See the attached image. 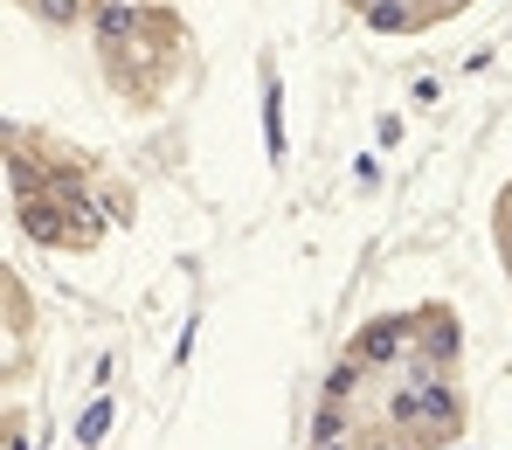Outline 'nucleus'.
<instances>
[{
	"instance_id": "3",
	"label": "nucleus",
	"mask_w": 512,
	"mask_h": 450,
	"mask_svg": "<svg viewBox=\"0 0 512 450\" xmlns=\"http://www.w3.org/2000/svg\"><path fill=\"white\" fill-rule=\"evenodd\" d=\"M132 21H139V14H132V0H104L97 35H104V42H125V35H132Z\"/></svg>"
},
{
	"instance_id": "6",
	"label": "nucleus",
	"mask_w": 512,
	"mask_h": 450,
	"mask_svg": "<svg viewBox=\"0 0 512 450\" xmlns=\"http://www.w3.org/2000/svg\"><path fill=\"white\" fill-rule=\"evenodd\" d=\"M367 21H374V28H381V35H395V28H402V21H409V14H402V7H395V0H381V7H367Z\"/></svg>"
},
{
	"instance_id": "10",
	"label": "nucleus",
	"mask_w": 512,
	"mask_h": 450,
	"mask_svg": "<svg viewBox=\"0 0 512 450\" xmlns=\"http://www.w3.org/2000/svg\"><path fill=\"white\" fill-rule=\"evenodd\" d=\"M367 7H381V0H367Z\"/></svg>"
},
{
	"instance_id": "5",
	"label": "nucleus",
	"mask_w": 512,
	"mask_h": 450,
	"mask_svg": "<svg viewBox=\"0 0 512 450\" xmlns=\"http://www.w3.org/2000/svg\"><path fill=\"white\" fill-rule=\"evenodd\" d=\"M104 430H111V402H97V409H90L84 423H77V444H97Z\"/></svg>"
},
{
	"instance_id": "8",
	"label": "nucleus",
	"mask_w": 512,
	"mask_h": 450,
	"mask_svg": "<svg viewBox=\"0 0 512 450\" xmlns=\"http://www.w3.org/2000/svg\"><path fill=\"white\" fill-rule=\"evenodd\" d=\"M42 21H77V0H35Z\"/></svg>"
},
{
	"instance_id": "7",
	"label": "nucleus",
	"mask_w": 512,
	"mask_h": 450,
	"mask_svg": "<svg viewBox=\"0 0 512 450\" xmlns=\"http://www.w3.org/2000/svg\"><path fill=\"white\" fill-rule=\"evenodd\" d=\"M353 388H360V367H340V374H333V381H326V402H346V395H353Z\"/></svg>"
},
{
	"instance_id": "2",
	"label": "nucleus",
	"mask_w": 512,
	"mask_h": 450,
	"mask_svg": "<svg viewBox=\"0 0 512 450\" xmlns=\"http://www.w3.org/2000/svg\"><path fill=\"white\" fill-rule=\"evenodd\" d=\"M21 229H28L35 243H63V215H56L49 201H28V208H21Z\"/></svg>"
},
{
	"instance_id": "1",
	"label": "nucleus",
	"mask_w": 512,
	"mask_h": 450,
	"mask_svg": "<svg viewBox=\"0 0 512 450\" xmlns=\"http://www.w3.org/2000/svg\"><path fill=\"white\" fill-rule=\"evenodd\" d=\"M395 416H402V423H450V416H457V395H450L443 381H416V388L395 395Z\"/></svg>"
},
{
	"instance_id": "4",
	"label": "nucleus",
	"mask_w": 512,
	"mask_h": 450,
	"mask_svg": "<svg viewBox=\"0 0 512 450\" xmlns=\"http://www.w3.org/2000/svg\"><path fill=\"white\" fill-rule=\"evenodd\" d=\"M402 354V326H374L367 333V360H395Z\"/></svg>"
},
{
	"instance_id": "9",
	"label": "nucleus",
	"mask_w": 512,
	"mask_h": 450,
	"mask_svg": "<svg viewBox=\"0 0 512 450\" xmlns=\"http://www.w3.org/2000/svg\"><path fill=\"white\" fill-rule=\"evenodd\" d=\"M319 450H346V444H340V437H333V444H319Z\"/></svg>"
}]
</instances>
